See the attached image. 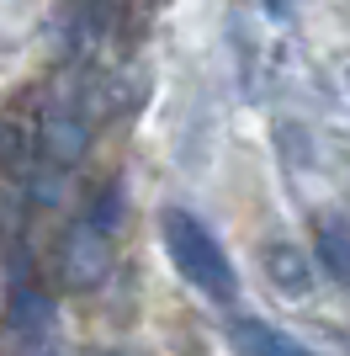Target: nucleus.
Wrapping results in <instances>:
<instances>
[{
  "label": "nucleus",
  "instance_id": "obj_4",
  "mask_svg": "<svg viewBox=\"0 0 350 356\" xmlns=\"http://www.w3.org/2000/svg\"><path fill=\"white\" fill-rule=\"evenodd\" d=\"M313 255H319V266L340 287H350V223L340 213H319L313 218Z\"/></svg>",
  "mask_w": 350,
  "mask_h": 356
},
{
  "label": "nucleus",
  "instance_id": "obj_5",
  "mask_svg": "<svg viewBox=\"0 0 350 356\" xmlns=\"http://www.w3.org/2000/svg\"><path fill=\"white\" fill-rule=\"evenodd\" d=\"M228 346L239 356H313V351H303V346L292 341L287 330L265 325V319H233L228 325Z\"/></svg>",
  "mask_w": 350,
  "mask_h": 356
},
{
  "label": "nucleus",
  "instance_id": "obj_3",
  "mask_svg": "<svg viewBox=\"0 0 350 356\" xmlns=\"http://www.w3.org/2000/svg\"><path fill=\"white\" fill-rule=\"evenodd\" d=\"M260 266H265V282L276 287L281 298H308L313 293V261L303 255V245L271 239V245L260 250Z\"/></svg>",
  "mask_w": 350,
  "mask_h": 356
},
{
  "label": "nucleus",
  "instance_id": "obj_2",
  "mask_svg": "<svg viewBox=\"0 0 350 356\" xmlns=\"http://www.w3.org/2000/svg\"><path fill=\"white\" fill-rule=\"evenodd\" d=\"M112 271V245H106L101 223H80L64 239V282L69 287H96Z\"/></svg>",
  "mask_w": 350,
  "mask_h": 356
},
{
  "label": "nucleus",
  "instance_id": "obj_6",
  "mask_svg": "<svg viewBox=\"0 0 350 356\" xmlns=\"http://www.w3.org/2000/svg\"><path fill=\"white\" fill-rule=\"evenodd\" d=\"M38 149H43V134L27 118H0V170L6 176H27L38 165Z\"/></svg>",
  "mask_w": 350,
  "mask_h": 356
},
{
  "label": "nucleus",
  "instance_id": "obj_1",
  "mask_svg": "<svg viewBox=\"0 0 350 356\" xmlns=\"http://www.w3.org/2000/svg\"><path fill=\"white\" fill-rule=\"evenodd\" d=\"M160 239H165L170 266L181 271L207 303H233V298H239V271H233L228 250L218 245V234H212L197 213L165 208L160 213Z\"/></svg>",
  "mask_w": 350,
  "mask_h": 356
}]
</instances>
